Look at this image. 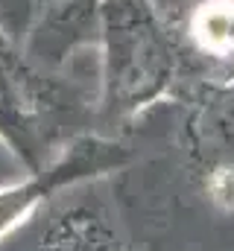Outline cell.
<instances>
[{
    "mask_svg": "<svg viewBox=\"0 0 234 251\" xmlns=\"http://www.w3.org/2000/svg\"><path fill=\"white\" fill-rule=\"evenodd\" d=\"M103 105L109 114H132L152 102L170 82L173 53L161 18L149 0H100Z\"/></svg>",
    "mask_w": 234,
    "mask_h": 251,
    "instance_id": "6da1fadb",
    "label": "cell"
},
{
    "mask_svg": "<svg viewBox=\"0 0 234 251\" xmlns=\"http://www.w3.org/2000/svg\"><path fill=\"white\" fill-rule=\"evenodd\" d=\"M56 102L44 76L24 59L0 32V137L38 170L41 146L47 143V120Z\"/></svg>",
    "mask_w": 234,
    "mask_h": 251,
    "instance_id": "7a4b0ae2",
    "label": "cell"
},
{
    "mask_svg": "<svg viewBox=\"0 0 234 251\" xmlns=\"http://www.w3.org/2000/svg\"><path fill=\"white\" fill-rule=\"evenodd\" d=\"M123 158V149L106 140H79L70 146V152H64L58 161L32 170V178H27L24 184L0 190V237L21 222V216H27L41 199H47L53 190L73 184L85 176H94L100 170L117 167Z\"/></svg>",
    "mask_w": 234,
    "mask_h": 251,
    "instance_id": "3957f363",
    "label": "cell"
},
{
    "mask_svg": "<svg viewBox=\"0 0 234 251\" xmlns=\"http://www.w3.org/2000/svg\"><path fill=\"white\" fill-rule=\"evenodd\" d=\"M32 251H126V246L100 207L76 201L50 213Z\"/></svg>",
    "mask_w": 234,
    "mask_h": 251,
    "instance_id": "277c9868",
    "label": "cell"
}]
</instances>
